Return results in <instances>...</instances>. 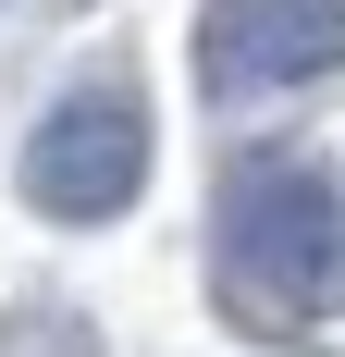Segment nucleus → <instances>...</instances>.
<instances>
[{
	"mask_svg": "<svg viewBox=\"0 0 345 357\" xmlns=\"http://www.w3.org/2000/svg\"><path fill=\"white\" fill-rule=\"evenodd\" d=\"M222 296L272 333L345 321V197L296 160H259L222 197Z\"/></svg>",
	"mask_w": 345,
	"mask_h": 357,
	"instance_id": "nucleus-1",
	"label": "nucleus"
},
{
	"mask_svg": "<svg viewBox=\"0 0 345 357\" xmlns=\"http://www.w3.org/2000/svg\"><path fill=\"white\" fill-rule=\"evenodd\" d=\"M136 185H148V111L124 86H74L25 136V197L50 222H111V210H136Z\"/></svg>",
	"mask_w": 345,
	"mask_h": 357,
	"instance_id": "nucleus-2",
	"label": "nucleus"
},
{
	"mask_svg": "<svg viewBox=\"0 0 345 357\" xmlns=\"http://www.w3.org/2000/svg\"><path fill=\"white\" fill-rule=\"evenodd\" d=\"M345 62V0H210L198 13V74L222 99L259 86H309Z\"/></svg>",
	"mask_w": 345,
	"mask_h": 357,
	"instance_id": "nucleus-3",
	"label": "nucleus"
}]
</instances>
